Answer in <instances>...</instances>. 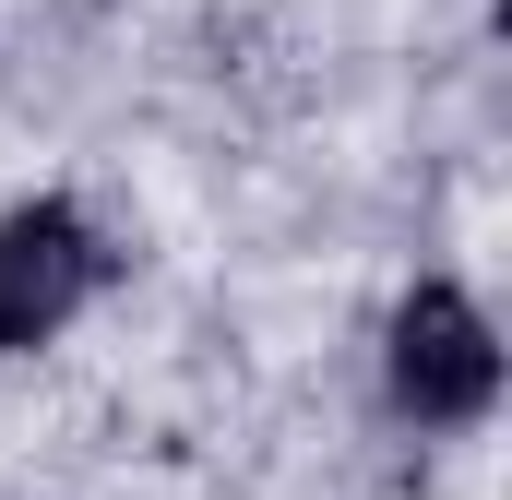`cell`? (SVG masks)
Instances as JSON below:
<instances>
[{
	"instance_id": "obj_1",
	"label": "cell",
	"mask_w": 512,
	"mask_h": 500,
	"mask_svg": "<svg viewBox=\"0 0 512 500\" xmlns=\"http://www.w3.org/2000/svg\"><path fill=\"white\" fill-rule=\"evenodd\" d=\"M382 393H393L405 429H489V405H501V322L453 274H417L382 322Z\"/></svg>"
},
{
	"instance_id": "obj_2",
	"label": "cell",
	"mask_w": 512,
	"mask_h": 500,
	"mask_svg": "<svg viewBox=\"0 0 512 500\" xmlns=\"http://www.w3.org/2000/svg\"><path fill=\"white\" fill-rule=\"evenodd\" d=\"M108 286V227L72 203V191H24L0 203V358H36L60 346Z\"/></svg>"
}]
</instances>
